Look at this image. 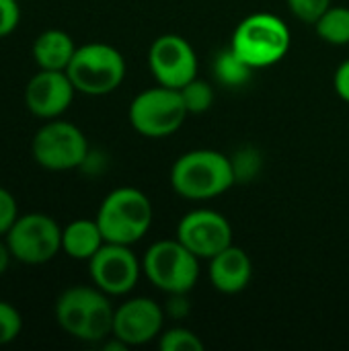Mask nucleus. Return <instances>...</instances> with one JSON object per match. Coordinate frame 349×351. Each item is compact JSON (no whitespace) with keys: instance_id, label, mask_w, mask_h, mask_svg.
<instances>
[{"instance_id":"nucleus-21","label":"nucleus","mask_w":349,"mask_h":351,"mask_svg":"<svg viewBox=\"0 0 349 351\" xmlns=\"http://www.w3.org/2000/svg\"><path fill=\"white\" fill-rule=\"evenodd\" d=\"M158 348L160 351H204L206 346L200 339V335H195L193 331L185 329V327H173L160 333L158 337Z\"/></svg>"},{"instance_id":"nucleus-24","label":"nucleus","mask_w":349,"mask_h":351,"mask_svg":"<svg viewBox=\"0 0 349 351\" xmlns=\"http://www.w3.org/2000/svg\"><path fill=\"white\" fill-rule=\"evenodd\" d=\"M230 160H232V169H234L237 181L253 177L259 171V165H261V158H259V154L253 148L239 150L234 156H230Z\"/></svg>"},{"instance_id":"nucleus-12","label":"nucleus","mask_w":349,"mask_h":351,"mask_svg":"<svg viewBox=\"0 0 349 351\" xmlns=\"http://www.w3.org/2000/svg\"><path fill=\"white\" fill-rule=\"evenodd\" d=\"M175 237L195 257L210 261L214 255L232 245V226L220 212L202 208L185 214L179 220Z\"/></svg>"},{"instance_id":"nucleus-28","label":"nucleus","mask_w":349,"mask_h":351,"mask_svg":"<svg viewBox=\"0 0 349 351\" xmlns=\"http://www.w3.org/2000/svg\"><path fill=\"white\" fill-rule=\"evenodd\" d=\"M10 261H12V253H10V249H8V245H6V241L2 237L0 239V276H4L8 271Z\"/></svg>"},{"instance_id":"nucleus-7","label":"nucleus","mask_w":349,"mask_h":351,"mask_svg":"<svg viewBox=\"0 0 349 351\" xmlns=\"http://www.w3.org/2000/svg\"><path fill=\"white\" fill-rule=\"evenodd\" d=\"M189 111L183 103L181 90L169 86H152L138 93L128 109L132 128L144 138L173 136L185 123Z\"/></svg>"},{"instance_id":"nucleus-23","label":"nucleus","mask_w":349,"mask_h":351,"mask_svg":"<svg viewBox=\"0 0 349 351\" xmlns=\"http://www.w3.org/2000/svg\"><path fill=\"white\" fill-rule=\"evenodd\" d=\"M290 12L309 25H315L317 19L331 6V0H286Z\"/></svg>"},{"instance_id":"nucleus-27","label":"nucleus","mask_w":349,"mask_h":351,"mask_svg":"<svg viewBox=\"0 0 349 351\" xmlns=\"http://www.w3.org/2000/svg\"><path fill=\"white\" fill-rule=\"evenodd\" d=\"M333 86H335L337 97L349 105V58L337 66L333 74Z\"/></svg>"},{"instance_id":"nucleus-10","label":"nucleus","mask_w":349,"mask_h":351,"mask_svg":"<svg viewBox=\"0 0 349 351\" xmlns=\"http://www.w3.org/2000/svg\"><path fill=\"white\" fill-rule=\"evenodd\" d=\"M88 274L93 284L109 296L130 294L142 271V261L134 255L130 245L105 243L91 259Z\"/></svg>"},{"instance_id":"nucleus-14","label":"nucleus","mask_w":349,"mask_h":351,"mask_svg":"<svg viewBox=\"0 0 349 351\" xmlns=\"http://www.w3.org/2000/svg\"><path fill=\"white\" fill-rule=\"evenodd\" d=\"M76 88L62 70H39L25 86V105L31 115L49 121L62 117L72 105Z\"/></svg>"},{"instance_id":"nucleus-4","label":"nucleus","mask_w":349,"mask_h":351,"mask_svg":"<svg viewBox=\"0 0 349 351\" xmlns=\"http://www.w3.org/2000/svg\"><path fill=\"white\" fill-rule=\"evenodd\" d=\"M292 35L288 25L272 12L245 16L230 39V47L253 68H269L282 62L290 49Z\"/></svg>"},{"instance_id":"nucleus-1","label":"nucleus","mask_w":349,"mask_h":351,"mask_svg":"<svg viewBox=\"0 0 349 351\" xmlns=\"http://www.w3.org/2000/svg\"><path fill=\"white\" fill-rule=\"evenodd\" d=\"M56 323L64 333L78 341H105L111 337L115 308L109 302V294L93 286L66 288L53 306Z\"/></svg>"},{"instance_id":"nucleus-17","label":"nucleus","mask_w":349,"mask_h":351,"mask_svg":"<svg viewBox=\"0 0 349 351\" xmlns=\"http://www.w3.org/2000/svg\"><path fill=\"white\" fill-rule=\"evenodd\" d=\"M105 243L97 218H78L62 228V253L70 259L88 261Z\"/></svg>"},{"instance_id":"nucleus-6","label":"nucleus","mask_w":349,"mask_h":351,"mask_svg":"<svg viewBox=\"0 0 349 351\" xmlns=\"http://www.w3.org/2000/svg\"><path fill=\"white\" fill-rule=\"evenodd\" d=\"M146 280L165 294H187L200 278V257H195L177 237L152 243L142 257Z\"/></svg>"},{"instance_id":"nucleus-5","label":"nucleus","mask_w":349,"mask_h":351,"mask_svg":"<svg viewBox=\"0 0 349 351\" xmlns=\"http://www.w3.org/2000/svg\"><path fill=\"white\" fill-rule=\"evenodd\" d=\"M66 74L70 76L76 93L103 97L121 86L125 78V60L117 47L93 41L76 47Z\"/></svg>"},{"instance_id":"nucleus-16","label":"nucleus","mask_w":349,"mask_h":351,"mask_svg":"<svg viewBox=\"0 0 349 351\" xmlns=\"http://www.w3.org/2000/svg\"><path fill=\"white\" fill-rule=\"evenodd\" d=\"M33 60L39 70H62L66 72L76 43L74 39L62 29H47L39 33L33 41Z\"/></svg>"},{"instance_id":"nucleus-8","label":"nucleus","mask_w":349,"mask_h":351,"mask_svg":"<svg viewBox=\"0 0 349 351\" xmlns=\"http://www.w3.org/2000/svg\"><path fill=\"white\" fill-rule=\"evenodd\" d=\"M31 154L41 169L62 173L82 167L91 156V148L80 128L58 117L45 121L35 132Z\"/></svg>"},{"instance_id":"nucleus-3","label":"nucleus","mask_w":349,"mask_h":351,"mask_svg":"<svg viewBox=\"0 0 349 351\" xmlns=\"http://www.w3.org/2000/svg\"><path fill=\"white\" fill-rule=\"evenodd\" d=\"M99 228L107 243L134 245L152 226V202L138 187H117L105 195L97 212Z\"/></svg>"},{"instance_id":"nucleus-9","label":"nucleus","mask_w":349,"mask_h":351,"mask_svg":"<svg viewBox=\"0 0 349 351\" xmlns=\"http://www.w3.org/2000/svg\"><path fill=\"white\" fill-rule=\"evenodd\" d=\"M4 241L19 263L43 265L62 251V228L51 216L31 212L16 218Z\"/></svg>"},{"instance_id":"nucleus-22","label":"nucleus","mask_w":349,"mask_h":351,"mask_svg":"<svg viewBox=\"0 0 349 351\" xmlns=\"http://www.w3.org/2000/svg\"><path fill=\"white\" fill-rule=\"evenodd\" d=\"M23 331L21 313L6 300H0V346L12 343Z\"/></svg>"},{"instance_id":"nucleus-26","label":"nucleus","mask_w":349,"mask_h":351,"mask_svg":"<svg viewBox=\"0 0 349 351\" xmlns=\"http://www.w3.org/2000/svg\"><path fill=\"white\" fill-rule=\"evenodd\" d=\"M21 21V6L16 0H0V37L10 35Z\"/></svg>"},{"instance_id":"nucleus-18","label":"nucleus","mask_w":349,"mask_h":351,"mask_svg":"<svg viewBox=\"0 0 349 351\" xmlns=\"http://www.w3.org/2000/svg\"><path fill=\"white\" fill-rule=\"evenodd\" d=\"M214 76L218 78L220 84L230 86V88H239L245 86L251 76H253V68L232 49H224L216 56L214 60Z\"/></svg>"},{"instance_id":"nucleus-2","label":"nucleus","mask_w":349,"mask_h":351,"mask_svg":"<svg viewBox=\"0 0 349 351\" xmlns=\"http://www.w3.org/2000/svg\"><path fill=\"white\" fill-rule=\"evenodd\" d=\"M237 183L230 156L212 148L181 154L171 169L173 191L191 202H206L226 193Z\"/></svg>"},{"instance_id":"nucleus-13","label":"nucleus","mask_w":349,"mask_h":351,"mask_svg":"<svg viewBox=\"0 0 349 351\" xmlns=\"http://www.w3.org/2000/svg\"><path fill=\"white\" fill-rule=\"evenodd\" d=\"M165 327L163 306L146 296L130 298L115 308L111 335L123 341L128 348L146 346L160 337Z\"/></svg>"},{"instance_id":"nucleus-20","label":"nucleus","mask_w":349,"mask_h":351,"mask_svg":"<svg viewBox=\"0 0 349 351\" xmlns=\"http://www.w3.org/2000/svg\"><path fill=\"white\" fill-rule=\"evenodd\" d=\"M181 90V97H183V103L187 107L189 113H206L212 105H214V99H216V93H214V86L204 80V78H193L189 80Z\"/></svg>"},{"instance_id":"nucleus-19","label":"nucleus","mask_w":349,"mask_h":351,"mask_svg":"<svg viewBox=\"0 0 349 351\" xmlns=\"http://www.w3.org/2000/svg\"><path fill=\"white\" fill-rule=\"evenodd\" d=\"M317 35L329 45H348L349 43V8L348 6H329L315 23Z\"/></svg>"},{"instance_id":"nucleus-11","label":"nucleus","mask_w":349,"mask_h":351,"mask_svg":"<svg viewBox=\"0 0 349 351\" xmlns=\"http://www.w3.org/2000/svg\"><path fill=\"white\" fill-rule=\"evenodd\" d=\"M148 66L158 84L177 90L197 76L195 49L177 33H165L152 41L148 49Z\"/></svg>"},{"instance_id":"nucleus-25","label":"nucleus","mask_w":349,"mask_h":351,"mask_svg":"<svg viewBox=\"0 0 349 351\" xmlns=\"http://www.w3.org/2000/svg\"><path fill=\"white\" fill-rule=\"evenodd\" d=\"M19 206L14 195L0 185V237H6V232L12 228V224L19 218Z\"/></svg>"},{"instance_id":"nucleus-15","label":"nucleus","mask_w":349,"mask_h":351,"mask_svg":"<svg viewBox=\"0 0 349 351\" xmlns=\"http://www.w3.org/2000/svg\"><path fill=\"white\" fill-rule=\"evenodd\" d=\"M208 278L214 290L222 294L243 292L253 278V263L245 249L228 245L224 251L214 255L208 265Z\"/></svg>"}]
</instances>
